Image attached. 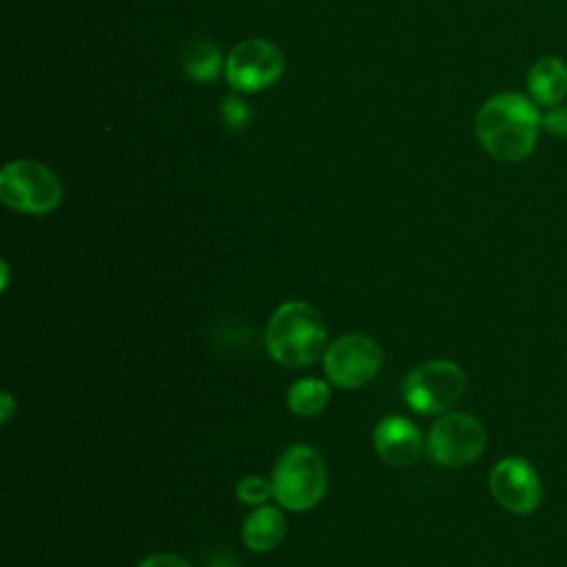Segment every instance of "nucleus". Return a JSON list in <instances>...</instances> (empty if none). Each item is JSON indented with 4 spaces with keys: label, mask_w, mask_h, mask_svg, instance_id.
<instances>
[{
    "label": "nucleus",
    "mask_w": 567,
    "mask_h": 567,
    "mask_svg": "<svg viewBox=\"0 0 567 567\" xmlns=\"http://www.w3.org/2000/svg\"><path fill=\"white\" fill-rule=\"evenodd\" d=\"M476 135L483 148L501 162L525 159L538 140L543 115L520 93L489 97L476 115Z\"/></svg>",
    "instance_id": "1"
},
{
    "label": "nucleus",
    "mask_w": 567,
    "mask_h": 567,
    "mask_svg": "<svg viewBox=\"0 0 567 567\" xmlns=\"http://www.w3.org/2000/svg\"><path fill=\"white\" fill-rule=\"evenodd\" d=\"M266 348L281 365H310L326 354V323L306 301H286L272 312L266 326Z\"/></svg>",
    "instance_id": "2"
},
{
    "label": "nucleus",
    "mask_w": 567,
    "mask_h": 567,
    "mask_svg": "<svg viewBox=\"0 0 567 567\" xmlns=\"http://www.w3.org/2000/svg\"><path fill=\"white\" fill-rule=\"evenodd\" d=\"M272 496L292 512L312 509L326 494L328 474L321 454L306 445H290L272 470Z\"/></svg>",
    "instance_id": "3"
},
{
    "label": "nucleus",
    "mask_w": 567,
    "mask_h": 567,
    "mask_svg": "<svg viewBox=\"0 0 567 567\" xmlns=\"http://www.w3.org/2000/svg\"><path fill=\"white\" fill-rule=\"evenodd\" d=\"M0 199L18 213L47 215L60 206L62 186L44 164L16 159L0 173Z\"/></svg>",
    "instance_id": "4"
},
{
    "label": "nucleus",
    "mask_w": 567,
    "mask_h": 567,
    "mask_svg": "<svg viewBox=\"0 0 567 567\" xmlns=\"http://www.w3.org/2000/svg\"><path fill=\"white\" fill-rule=\"evenodd\" d=\"M465 390L461 365L434 359L416 365L403 381V399L419 414H441L450 410Z\"/></svg>",
    "instance_id": "5"
},
{
    "label": "nucleus",
    "mask_w": 567,
    "mask_h": 567,
    "mask_svg": "<svg viewBox=\"0 0 567 567\" xmlns=\"http://www.w3.org/2000/svg\"><path fill=\"white\" fill-rule=\"evenodd\" d=\"M487 443L485 425L467 412L443 414L427 434V454L443 467L474 463Z\"/></svg>",
    "instance_id": "6"
},
{
    "label": "nucleus",
    "mask_w": 567,
    "mask_h": 567,
    "mask_svg": "<svg viewBox=\"0 0 567 567\" xmlns=\"http://www.w3.org/2000/svg\"><path fill=\"white\" fill-rule=\"evenodd\" d=\"M323 368L337 388H361L379 372L381 350L365 334H343L328 343Z\"/></svg>",
    "instance_id": "7"
},
{
    "label": "nucleus",
    "mask_w": 567,
    "mask_h": 567,
    "mask_svg": "<svg viewBox=\"0 0 567 567\" xmlns=\"http://www.w3.org/2000/svg\"><path fill=\"white\" fill-rule=\"evenodd\" d=\"M281 73L284 55L266 40H244L226 60V80L233 89L244 93H255L275 84Z\"/></svg>",
    "instance_id": "8"
},
{
    "label": "nucleus",
    "mask_w": 567,
    "mask_h": 567,
    "mask_svg": "<svg viewBox=\"0 0 567 567\" xmlns=\"http://www.w3.org/2000/svg\"><path fill=\"white\" fill-rule=\"evenodd\" d=\"M489 492L503 509L512 514H529L540 503V478L529 461L507 456L492 467Z\"/></svg>",
    "instance_id": "9"
},
{
    "label": "nucleus",
    "mask_w": 567,
    "mask_h": 567,
    "mask_svg": "<svg viewBox=\"0 0 567 567\" xmlns=\"http://www.w3.org/2000/svg\"><path fill=\"white\" fill-rule=\"evenodd\" d=\"M372 443L377 454L388 465H394V467H408L416 463L423 452V436L419 427L399 414L385 416L377 423Z\"/></svg>",
    "instance_id": "10"
},
{
    "label": "nucleus",
    "mask_w": 567,
    "mask_h": 567,
    "mask_svg": "<svg viewBox=\"0 0 567 567\" xmlns=\"http://www.w3.org/2000/svg\"><path fill=\"white\" fill-rule=\"evenodd\" d=\"M527 89L536 106H556L567 93V66L554 55L534 62L527 75Z\"/></svg>",
    "instance_id": "11"
},
{
    "label": "nucleus",
    "mask_w": 567,
    "mask_h": 567,
    "mask_svg": "<svg viewBox=\"0 0 567 567\" xmlns=\"http://www.w3.org/2000/svg\"><path fill=\"white\" fill-rule=\"evenodd\" d=\"M286 534V518L281 509L272 505H257L241 527V538L252 551H270L275 549Z\"/></svg>",
    "instance_id": "12"
},
{
    "label": "nucleus",
    "mask_w": 567,
    "mask_h": 567,
    "mask_svg": "<svg viewBox=\"0 0 567 567\" xmlns=\"http://www.w3.org/2000/svg\"><path fill=\"white\" fill-rule=\"evenodd\" d=\"M330 401V385L321 379H299L288 390V408L297 416H315Z\"/></svg>",
    "instance_id": "13"
},
{
    "label": "nucleus",
    "mask_w": 567,
    "mask_h": 567,
    "mask_svg": "<svg viewBox=\"0 0 567 567\" xmlns=\"http://www.w3.org/2000/svg\"><path fill=\"white\" fill-rule=\"evenodd\" d=\"M182 66H184V71L190 80H197V82L215 80L219 75V69H221L219 49L210 42H204V40L190 42L184 49Z\"/></svg>",
    "instance_id": "14"
},
{
    "label": "nucleus",
    "mask_w": 567,
    "mask_h": 567,
    "mask_svg": "<svg viewBox=\"0 0 567 567\" xmlns=\"http://www.w3.org/2000/svg\"><path fill=\"white\" fill-rule=\"evenodd\" d=\"M272 496V481L264 476H244L237 483V498L246 505H264Z\"/></svg>",
    "instance_id": "15"
},
{
    "label": "nucleus",
    "mask_w": 567,
    "mask_h": 567,
    "mask_svg": "<svg viewBox=\"0 0 567 567\" xmlns=\"http://www.w3.org/2000/svg\"><path fill=\"white\" fill-rule=\"evenodd\" d=\"M221 120L228 128L237 131V128H244L250 120V111L248 106L239 100V97H224L221 102Z\"/></svg>",
    "instance_id": "16"
},
{
    "label": "nucleus",
    "mask_w": 567,
    "mask_h": 567,
    "mask_svg": "<svg viewBox=\"0 0 567 567\" xmlns=\"http://www.w3.org/2000/svg\"><path fill=\"white\" fill-rule=\"evenodd\" d=\"M543 128L551 135L567 137V104L549 106L547 113L543 115Z\"/></svg>",
    "instance_id": "17"
},
{
    "label": "nucleus",
    "mask_w": 567,
    "mask_h": 567,
    "mask_svg": "<svg viewBox=\"0 0 567 567\" xmlns=\"http://www.w3.org/2000/svg\"><path fill=\"white\" fill-rule=\"evenodd\" d=\"M137 567H190V565L177 554H151Z\"/></svg>",
    "instance_id": "18"
},
{
    "label": "nucleus",
    "mask_w": 567,
    "mask_h": 567,
    "mask_svg": "<svg viewBox=\"0 0 567 567\" xmlns=\"http://www.w3.org/2000/svg\"><path fill=\"white\" fill-rule=\"evenodd\" d=\"M0 405H2V410H0V421H2V423H7V421L11 419V414H13L16 401H13V396H11L9 392H2V396H0Z\"/></svg>",
    "instance_id": "19"
}]
</instances>
